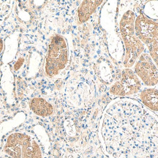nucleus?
<instances>
[{
    "label": "nucleus",
    "mask_w": 158,
    "mask_h": 158,
    "mask_svg": "<svg viewBox=\"0 0 158 158\" xmlns=\"http://www.w3.org/2000/svg\"><path fill=\"white\" fill-rule=\"evenodd\" d=\"M99 135L110 158H158V115L133 98H116L105 108Z\"/></svg>",
    "instance_id": "nucleus-1"
},
{
    "label": "nucleus",
    "mask_w": 158,
    "mask_h": 158,
    "mask_svg": "<svg viewBox=\"0 0 158 158\" xmlns=\"http://www.w3.org/2000/svg\"><path fill=\"white\" fill-rule=\"evenodd\" d=\"M140 2L121 1L118 4V32L123 43L124 56L122 66L124 68H133L138 57L147 51V47L138 39L135 29V21Z\"/></svg>",
    "instance_id": "nucleus-2"
},
{
    "label": "nucleus",
    "mask_w": 158,
    "mask_h": 158,
    "mask_svg": "<svg viewBox=\"0 0 158 158\" xmlns=\"http://www.w3.org/2000/svg\"><path fill=\"white\" fill-rule=\"evenodd\" d=\"M117 1L106 2L102 9V27L108 34V45L111 58L118 64L123 63L124 48L118 32Z\"/></svg>",
    "instance_id": "nucleus-3"
},
{
    "label": "nucleus",
    "mask_w": 158,
    "mask_h": 158,
    "mask_svg": "<svg viewBox=\"0 0 158 158\" xmlns=\"http://www.w3.org/2000/svg\"><path fill=\"white\" fill-rule=\"evenodd\" d=\"M69 61V49L67 40L60 35L51 37L45 57V72L51 78L58 76L64 70Z\"/></svg>",
    "instance_id": "nucleus-4"
},
{
    "label": "nucleus",
    "mask_w": 158,
    "mask_h": 158,
    "mask_svg": "<svg viewBox=\"0 0 158 158\" xmlns=\"http://www.w3.org/2000/svg\"><path fill=\"white\" fill-rule=\"evenodd\" d=\"M144 88L141 80L132 68H123L121 76L112 84L109 93L116 98H132Z\"/></svg>",
    "instance_id": "nucleus-5"
},
{
    "label": "nucleus",
    "mask_w": 158,
    "mask_h": 158,
    "mask_svg": "<svg viewBox=\"0 0 158 158\" xmlns=\"http://www.w3.org/2000/svg\"><path fill=\"white\" fill-rule=\"evenodd\" d=\"M132 69L145 88H154L158 85V68L147 51L138 57Z\"/></svg>",
    "instance_id": "nucleus-6"
},
{
    "label": "nucleus",
    "mask_w": 158,
    "mask_h": 158,
    "mask_svg": "<svg viewBox=\"0 0 158 158\" xmlns=\"http://www.w3.org/2000/svg\"><path fill=\"white\" fill-rule=\"evenodd\" d=\"M141 8L136 14L135 29L138 39L147 47L158 38V22L146 16Z\"/></svg>",
    "instance_id": "nucleus-7"
},
{
    "label": "nucleus",
    "mask_w": 158,
    "mask_h": 158,
    "mask_svg": "<svg viewBox=\"0 0 158 158\" xmlns=\"http://www.w3.org/2000/svg\"><path fill=\"white\" fill-rule=\"evenodd\" d=\"M28 134L22 133H13L8 135L6 140L3 151L12 158H21V152L25 140Z\"/></svg>",
    "instance_id": "nucleus-8"
},
{
    "label": "nucleus",
    "mask_w": 158,
    "mask_h": 158,
    "mask_svg": "<svg viewBox=\"0 0 158 158\" xmlns=\"http://www.w3.org/2000/svg\"><path fill=\"white\" fill-rule=\"evenodd\" d=\"M138 100L154 113L158 114V89L157 88H145L138 94Z\"/></svg>",
    "instance_id": "nucleus-9"
},
{
    "label": "nucleus",
    "mask_w": 158,
    "mask_h": 158,
    "mask_svg": "<svg viewBox=\"0 0 158 158\" xmlns=\"http://www.w3.org/2000/svg\"><path fill=\"white\" fill-rule=\"evenodd\" d=\"M103 1H83L81 2L77 10V19L79 23L86 22L91 16L95 13L97 9Z\"/></svg>",
    "instance_id": "nucleus-10"
},
{
    "label": "nucleus",
    "mask_w": 158,
    "mask_h": 158,
    "mask_svg": "<svg viewBox=\"0 0 158 158\" xmlns=\"http://www.w3.org/2000/svg\"><path fill=\"white\" fill-rule=\"evenodd\" d=\"M29 107L33 113L41 117H48L54 113V107L52 105L41 98L31 99Z\"/></svg>",
    "instance_id": "nucleus-11"
},
{
    "label": "nucleus",
    "mask_w": 158,
    "mask_h": 158,
    "mask_svg": "<svg viewBox=\"0 0 158 158\" xmlns=\"http://www.w3.org/2000/svg\"><path fill=\"white\" fill-rule=\"evenodd\" d=\"M21 158H43V153L36 139L28 135L25 140L21 152Z\"/></svg>",
    "instance_id": "nucleus-12"
},
{
    "label": "nucleus",
    "mask_w": 158,
    "mask_h": 158,
    "mask_svg": "<svg viewBox=\"0 0 158 158\" xmlns=\"http://www.w3.org/2000/svg\"><path fill=\"white\" fill-rule=\"evenodd\" d=\"M14 37V36L7 37L4 42L5 48H4L2 56V62L5 64L13 60V59L15 56L16 48H15V41Z\"/></svg>",
    "instance_id": "nucleus-13"
},
{
    "label": "nucleus",
    "mask_w": 158,
    "mask_h": 158,
    "mask_svg": "<svg viewBox=\"0 0 158 158\" xmlns=\"http://www.w3.org/2000/svg\"><path fill=\"white\" fill-rule=\"evenodd\" d=\"M141 11L149 19L158 22V1H147L141 4Z\"/></svg>",
    "instance_id": "nucleus-14"
},
{
    "label": "nucleus",
    "mask_w": 158,
    "mask_h": 158,
    "mask_svg": "<svg viewBox=\"0 0 158 158\" xmlns=\"http://www.w3.org/2000/svg\"><path fill=\"white\" fill-rule=\"evenodd\" d=\"M147 51L158 68V38L147 46Z\"/></svg>",
    "instance_id": "nucleus-15"
},
{
    "label": "nucleus",
    "mask_w": 158,
    "mask_h": 158,
    "mask_svg": "<svg viewBox=\"0 0 158 158\" xmlns=\"http://www.w3.org/2000/svg\"><path fill=\"white\" fill-rule=\"evenodd\" d=\"M13 2L10 1H0V21L8 15Z\"/></svg>",
    "instance_id": "nucleus-16"
},
{
    "label": "nucleus",
    "mask_w": 158,
    "mask_h": 158,
    "mask_svg": "<svg viewBox=\"0 0 158 158\" xmlns=\"http://www.w3.org/2000/svg\"><path fill=\"white\" fill-rule=\"evenodd\" d=\"M23 59L22 58H19V59L17 60V62H15V64L14 65V70L15 71H17L19 70L20 68H21V65L23 64Z\"/></svg>",
    "instance_id": "nucleus-17"
},
{
    "label": "nucleus",
    "mask_w": 158,
    "mask_h": 158,
    "mask_svg": "<svg viewBox=\"0 0 158 158\" xmlns=\"http://www.w3.org/2000/svg\"><path fill=\"white\" fill-rule=\"evenodd\" d=\"M5 48V44H4V41L2 39L0 38V56H1Z\"/></svg>",
    "instance_id": "nucleus-18"
},
{
    "label": "nucleus",
    "mask_w": 158,
    "mask_h": 158,
    "mask_svg": "<svg viewBox=\"0 0 158 158\" xmlns=\"http://www.w3.org/2000/svg\"><path fill=\"white\" fill-rule=\"evenodd\" d=\"M157 89H158V85H157Z\"/></svg>",
    "instance_id": "nucleus-19"
}]
</instances>
